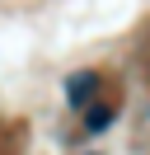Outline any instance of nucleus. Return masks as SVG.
<instances>
[{"mask_svg": "<svg viewBox=\"0 0 150 155\" xmlns=\"http://www.w3.org/2000/svg\"><path fill=\"white\" fill-rule=\"evenodd\" d=\"M94 94H99V71H80V75L66 80V104H70V108L94 104Z\"/></svg>", "mask_w": 150, "mask_h": 155, "instance_id": "1", "label": "nucleus"}, {"mask_svg": "<svg viewBox=\"0 0 150 155\" xmlns=\"http://www.w3.org/2000/svg\"><path fill=\"white\" fill-rule=\"evenodd\" d=\"M112 117H117V104L112 99H103V104H84V136H99L103 127H112Z\"/></svg>", "mask_w": 150, "mask_h": 155, "instance_id": "2", "label": "nucleus"}]
</instances>
